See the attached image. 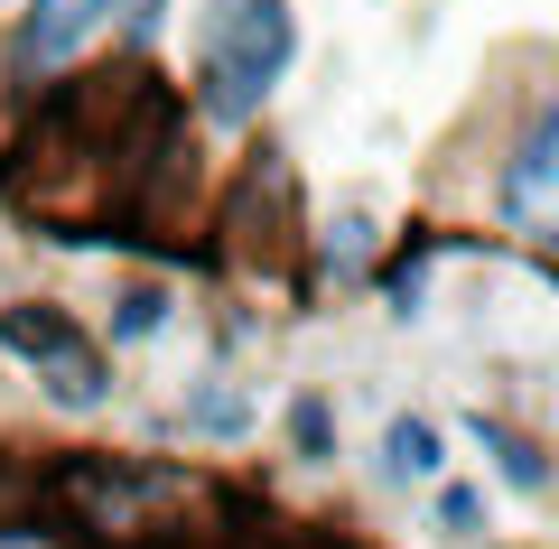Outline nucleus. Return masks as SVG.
I'll use <instances>...</instances> for the list:
<instances>
[{"mask_svg":"<svg viewBox=\"0 0 559 549\" xmlns=\"http://www.w3.org/2000/svg\"><path fill=\"white\" fill-rule=\"evenodd\" d=\"M0 345L20 354V363H38V382H47L57 410H94V401H103V354L84 345L57 308H10V317H0Z\"/></svg>","mask_w":559,"mask_h":549,"instance_id":"2","label":"nucleus"},{"mask_svg":"<svg viewBox=\"0 0 559 549\" xmlns=\"http://www.w3.org/2000/svg\"><path fill=\"white\" fill-rule=\"evenodd\" d=\"M364 261V215H345L336 234H326V271H355Z\"/></svg>","mask_w":559,"mask_h":549,"instance_id":"11","label":"nucleus"},{"mask_svg":"<svg viewBox=\"0 0 559 549\" xmlns=\"http://www.w3.org/2000/svg\"><path fill=\"white\" fill-rule=\"evenodd\" d=\"M289 438H299V456H326V438H336L326 401H299V410H289Z\"/></svg>","mask_w":559,"mask_h":549,"instance_id":"9","label":"nucleus"},{"mask_svg":"<svg viewBox=\"0 0 559 549\" xmlns=\"http://www.w3.org/2000/svg\"><path fill=\"white\" fill-rule=\"evenodd\" d=\"M103 28V0H28V28H20V57L28 65H66L84 38Z\"/></svg>","mask_w":559,"mask_h":549,"instance_id":"4","label":"nucleus"},{"mask_svg":"<svg viewBox=\"0 0 559 549\" xmlns=\"http://www.w3.org/2000/svg\"><path fill=\"white\" fill-rule=\"evenodd\" d=\"M121 20H131V38H150V28L168 20V0H121Z\"/></svg>","mask_w":559,"mask_h":549,"instance_id":"12","label":"nucleus"},{"mask_svg":"<svg viewBox=\"0 0 559 549\" xmlns=\"http://www.w3.org/2000/svg\"><path fill=\"white\" fill-rule=\"evenodd\" d=\"M476 447L503 466V485H513V493H550V456H540L532 438H513L503 419H476Z\"/></svg>","mask_w":559,"mask_h":549,"instance_id":"6","label":"nucleus"},{"mask_svg":"<svg viewBox=\"0 0 559 549\" xmlns=\"http://www.w3.org/2000/svg\"><path fill=\"white\" fill-rule=\"evenodd\" d=\"M550 168H559V121L540 103L513 140V168H503V215H513L522 242H550Z\"/></svg>","mask_w":559,"mask_h":549,"instance_id":"3","label":"nucleus"},{"mask_svg":"<svg viewBox=\"0 0 559 549\" xmlns=\"http://www.w3.org/2000/svg\"><path fill=\"white\" fill-rule=\"evenodd\" d=\"M187 429H197V438H242V429H252V392H242L234 373H215L197 401H187Z\"/></svg>","mask_w":559,"mask_h":549,"instance_id":"7","label":"nucleus"},{"mask_svg":"<svg viewBox=\"0 0 559 549\" xmlns=\"http://www.w3.org/2000/svg\"><path fill=\"white\" fill-rule=\"evenodd\" d=\"M439 466L448 456H439V429H429V419H392V429H382V475H392V485H429Z\"/></svg>","mask_w":559,"mask_h":549,"instance_id":"5","label":"nucleus"},{"mask_svg":"<svg viewBox=\"0 0 559 549\" xmlns=\"http://www.w3.org/2000/svg\"><path fill=\"white\" fill-rule=\"evenodd\" d=\"M168 326V298L159 289H121L112 298V335H121V345H140V335H159Z\"/></svg>","mask_w":559,"mask_h":549,"instance_id":"8","label":"nucleus"},{"mask_svg":"<svg viewBox=\"0 0 559 549\" xmlns=\"http://www.w3.org/2000/svg\"><path fill=\"white\" fill-rule=\"evenodd\" d=\"M476 522H485V493H439V530H457V540H476Z\"/></svg>","mask_w":559,"mask_h":549,"instance_id":"10","label":"nucleus"},{"mask_svg":"<svg viewBox=\"0 0 559 549\" xmlns=\"http://www.w3.org/2000/svg\"><path fill=\"white\" fill-rule=\"evenodd\" d=\"M289 47H299L289 0H215L197 28V103L215 121H252L289 75Z\"/></svg>","mask_w":559,"mask_h":549,"instance_id":"1","label":"nucleus"}]
</instances>
